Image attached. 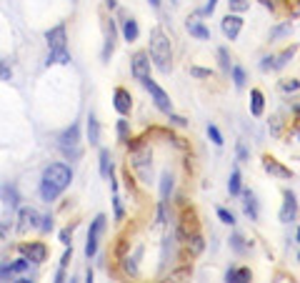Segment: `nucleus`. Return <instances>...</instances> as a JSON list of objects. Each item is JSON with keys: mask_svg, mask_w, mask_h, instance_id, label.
<instances>
[{"mask_svg": "<svg viewBox=\"0 0 300 283\" xmlns=\"http://www.w3.org/2000/svg\"><path fill=\"white\" fill-rule=\"evenodd\" d=\"M235 153H238V163H248L250 160V153H248V148H245L243 141L235 143Z\"/></svg>", "mask_w": 300, "mask_h": 283, "instance_id": "nucleus-38", "label": "nucleus"}, {"mask_svg": "<svg viewBox=\"0 0 300 283\" xmlns=\"http://www.w3.org/2000/svg\"><path fill=\"white\" fill-rule=\"evenodd\" d=\"M260 70H265V73L273 70V55H265L263 58V61H260Z\"/></svg>", "mask_w": 300, "mask_h": 283, "instance_id": "nucleus-48", "label": "nucleus"}, {"mask_svg": "<svg viewBox=\"0 0 300 283\" xmlns=\"http://www.w3.org/2000/svg\"><path fill=\"white\" fill-rule=\"evenodd\" d=\"M115 40H118V25L115 20H108V31H105V46H103V63L110 61V55L115 50Z\"/></svg>", "mask_w": 300, "mask_h": 283, "instance_id": "nucleus-15", "label": "nucleus"}, {"mask_svg": "<svg viewBox=\"0 0 300 283\" xmlns=\"http://www.w3.org/2000/svg\"><path fill=\"white\" fill-rule=\"evenodd\" d=\"M258 3H260V5H265V8H270V10H273V0H258Z\"/></svg>", "mask_w": 300, "mask_h": 283, "instance_id": "nucleus-51", "label": "nucleus"}, {"mask_svg": "<svg viewBox=\"0 0 300 283\" xmlns=\"http://www.w3.org/2000/svg\"><path fill=\"white\" fill-rule=\"evenodd\" d=\"M60 243H63V246H73V228H63V231H60Z\"/></svg>", "mask_w": 300, "mask_h": 283, "instance_id": "nucleus-41", "label": "nucleus"}, {"mask_svg": "<svg viewBox=\"0 0 300 283\" xmlns=\"http://www.w3.org/2000/svg\"><path fill=\"white\" fill-rule=\"evenodd\" d=\"M168 118H170V123H175V126H180V128H185V126H188V118H183V115H175L173 110L168 113Z\"/></svg>", "mask_w": 300, "mask_h": 283, "instance_id": "nucleus-44", "label": "nucleus"}, {"mask_svg": "<svg viewBox=\"0 0 300 283\" xmlns=\"http://www.w3.org/2000/svg\"><path fill=\"white\" fill-rule=\"evenodd\" d=\"M173 188H175V178H173V173H170V171H163V175H160V198L168 201L170 193H173Z\"/></svg>", "mask_w": 300, "mask_h": 283, "instance_id": "nucleus-23", "label": "nucleus"}, {"mask_svg": "<svg viewBox=\"0 0 300 283\" xmlns=\"http://www.w3.org/2000/svg\"><path fill=\"white\" fill-rule=\"evenodd\" d=\"M10 233V220H0V241H5Z\"/></svg>", "mask_w": 300, "mask_h": 283, "instance_id": "nucleus-46", "label": "nucleus"}, {"mask_svg": "<svg viewBox=\"0 0 300 283\" xmlns=\"http://www.w3.org/2000/svg\"><path fill=\"white\" fill-rule=\"evenodd\" d=\"M113 173V158H110V151L108 148H100V175L108 181Z\"/></svg>", "mask_w": 300, "mask_h": 283, "instance_id": "nucleus-28", "label": "nucleus"}, {"mask_svg": "<svg viewBox=\"0 0 300 283\" xmlns=\"http://www.w3.org/2000/svg\"><path fill=\"white\" fill-rule=\"evenodd\" d=\"M115 130H118V141L125 143L128 136H130V123L125 121V115H120V121H118V128H115Z\"/></svg>", "mask_w": 300, "mask_h": 283, "instance_id": "nucleus-33", "label": "nucleus"}, {"mask_svg": "<svg viewBox=\"0 0 300 283\" xmlns=\"http://www.w3.org/2000/svg\"><path fill=\"white\" fill-rule=\"evenodd\" d=\"M293 31V23L288 20V23H283V25H275L273 31H270V40H275V38H283V35H288Z\"/></svg>", "mask_w": 300, "mask_h": 283, "instance_id": "nucleus-34", "label": "nucleus"}, {"mask_svg": "<svg viewBox=\"0 0 300 283\" xmlns=\"http://www.w3.org/2000/svg\"><path fill=\"white\" fill-rule=\"evenodd\" d=\"M113 108L120 115H130V110H133V95H130L128 88H115V91H113Z\"/></svg>", "mask_w": 300, "mask_h": 283, "instance_id": "nucleus-12", "label": "nucleus"}, {"mask_svg": "<svg viewBox=\"0 0 300 283\" xmlns=\"http://www.w3.org/2000/svg\"><path fill=\"white\" fill-rule=\"evenodd\" d=\"M225 281L228 283H245V281H253V273H250V268H228V271H225Z\"/></svg>", "mask_w": 300, "mask_h": 283, "instance_id": "nucleus-21", "label": "nucleus"}, {"mask_svg": "<svg viewBox=\"0 0 300 283\" xmlns=\"http://www.w3.org/2000/svg\"><path fill=\"white\" fill-rule=\"evenodd\" d=\"M215 5H218V0H208V3L200 8V16H213V13H215Z\"/></svg>", "mask_w": 300, "mask_h": 283, "instance_id": "nucleus-43", "label": "nucleus"}, {"mask_svg": "<svg viewBox=\"0 0 300 283\" xmlns=\"http://www.w3.org/2000/svg\"><path fill=\"white\" fill-rule=\"evenodd\" d=\"M218 61H220L223 73H230V68H233V58H230L228 48H218Z\"/></svg>", "mask_w": 300, "mask_h": 283, "instance_id": "nucleus-32", "label": "nucleus"}, {"mask_svg": "<svg viewBox=\"0 0 300 283\" xmlns=\"http://www.w3.org/2000/svg\"><path fill=\"white\" fill-rule=\"evenodd\" d=\"M218 218H220V223H225V226H235V213L228 211V208H218Z\"/></svg>", "mask_w": 300, "mask_h": 283, "instance_id": "nucleus-36", "label": "nucleus"}, {"mask_svg": "<svg viewBox=\"0 0 300 283\" xmlns=\"http://www.w3.org/2000/svg\"><path fill=\"white\" fill-rule=\"evenodd\" d=\"M148 3H150V5H153V8L158 10V8H160V3H163V0H148Z\"/></svg>", "mask_w": 300, "mask_h": 283, "instance_id": "nucleus-53", "label": "nucleus"}, {"mask_svg": "<svg viewBox=\"0 0 300 283\" xmlns=\"http://www.w3.org/2000/svg\"><path fill=\"white\" fill-rule=\"evenodd\" d=\"M208 136H210V141H213V143H215L218 148H220V145L225 143V141H223V133H220V130H218V126H213V123L208 126Z\"/></svg>", "mask_w": 300, "mask_h": 283, "instance_id": "nucleus-39", "label": "nucleus"}, {"mask_svg": "<svg viewBox=\"0 0 300 283\" xmlns=\"http://www.w3.org/2000/svg\"><path fill=\"white\" fill-rule=\"evenodd\" d=\"M140 35V28H138V20H133V18H125L123 20V38L128 43H135Z\"/></svg>", "mask_w": 300, "mask_h": 283, "instance_id": "nucleus-25", "label": "nucleus"}, {"mask_svg": "<svg viewBox=\"0 0 300 283\" xmlns=\"http://www.w3.org/2000/svg\"><path fill=\"white\" fill-rule=\"evenodd\" d=\"M185 28H188V33H190L193 38H198V40H210V31L203 25V20H198V18H188V20H185Z\"/></svg>", "mask_w": 300, "mask_h": 283, "instance_id": "nucleus-19", "label": "nucleus"}, {"mask_svg": "<svg viewBox=\"0 0 300 283\" xmlns=\"http://www.w3.org/2000/svg\"><path fill=\"white\" fill-rule=\"evenodd\" d=\"M143 85H145V91L150 93V98H153V103H155V108L158 110H163L165 115H168L170 110H173V100L168 98V93L163 91V88L153 80V78H148V80H143Z\"/></svg>", "mask_w": 300, "mask_h": 283, "instance_id": "nucleus-6", "label": "nucleus"}, {"mask_svg": "<svg viewBox=\"0 0 300 283\" xmlns=\"http://www.w3.org/2000/svg\"><path fill=\"white\" fill-rule=\"evenodd\" d=\"M130 73H133V78L135 80H148L150 78V58H148V53H135L133 55V61H130Z\"/></svg>", "mask_w": 300, "mask_h": 283, "instance_id": "nucleus-8", "label": "nucleus"}, {"mask_svg": "<svg viewBox=\"0 0 300 283\" xmlns=\"http://www.w3.org/2000/svg\"><path fill=\"white\" fill-rule=\"evenodd\" d=\"M45 43H48L50 50H65V46H68V31H65V25L60 23V25L50 28V31L45 33Z\"/></svg>", "mask_w": 300, "mask_h": 283, "instance_id": "nucleus-9", "label": "nucleus"}, {"mask_svg": "<svg viewBox=\"0 0 300 283\" xmlns=\"http://www.w3.org/2000/svg\"><path fill=\"white\" fill-rule=\"evenodd\" d=\"M130 166H133L135 173L140 175L143 183H150V181H153V151H150V145L138 143V145L133 148Z\"/></svg>", "mask_w": 300, "mask_h": 283, "instance_id": "nucleus-3", "label": "nucleus"}, {"mask_svg": "<svg viewBox=\"0 0 300 283\" xmlns=\"http://www.w3.org/2000/svg\"><path fill=\"white\" fill-rule=\"evenodd\" d=\"M80 126L78 123H73L70 128H65L63 133H60V138H58V148H60V153H63L65 158L70 160H78L83 156L80 151Z\"/></svg>", "mask_w": 300, "mask_h": 283, "instance_id": "nucleus-4", "label": "nucleus"}, {"mask_svg": "<svg viewBox=\"0 0 300 283\" xmlns=\"http://www.w3.org/2000/svg\"><path fill=\"white\" fill-rule=\"evenodd\" d=\"M298 88H300L298 78H285V80H280V91H283V93H298Z\"/></svg>", "mask_w": 300, "mask_h": 283, "instance_id": "nucleus-35", "label": "nucleus"}, {"mask_svg": "<svg viewBox=\"0 0 300 283\" xmlns=\"http://www.w3.org/2000/svg\"><path fill=\"white\" fill-rule=\"evenodd\" d=\"M30 268V261L23 256L18 261H13V263H3L0 266V278H13V276H18V273H25Z\"/></svg>", "mask_w": 300, "mask_h": 283, "instance_id": "nucleus-16", "label": "nucleus"}, {"mask_svg": "<svg viewBox=\"0 0 300 283\" xmlns=\"http://www.w3.org/2000/svg\"><path fill=\"white\" fill-rule=\"evenodd\" d=\"M0 198H3V203L10 208H18L20 205V196H18V188L15 186H10V183H5V186H0Z\"/></svg>", "mask_w": 300, "mask_h": 283, "instance_id": "nucleus-18", "label": "nucleus"}, {"mask_svg": "<svg viewBox=\"0 0 300 283\" xmlns=\"http://www.w3.org/2000/svg\"><path fill=\"white\" fill-rule=\"evenodd\" d=\"M88 141H90V145L100 143V123H98L95 113H88Z\"/></svg>", "mask_w": 300, "mask_h": 283, "instance_id": "nucleus-22", "label": "nucleus"}, {"mask_svg": "<svg viewBox=\"0 0 300 283\" xmlns=\"http://www.w3.org/2000/svg\"><path fill=\"white\" fill-rule=\"evenodd\" d=\"M165 220H168V213H165V201H160V205H158V223L163 226Z\"/></svg>", "mask_w": 300, "mask_h": 283, "instance_id": "nucleus-47", "label": "nucleus"}, {"mask_svg": "<svg viewBox=\"0 0 300 283\" xmlns=\"http://www.w3.org/2000/svg\"><path fill=\"white\" fill-rule=\"evenodd\" d=\"M113 205H115V218L120 220V218H123V216H125V211H123V203H120V198H118V193H115V196H113Z\"/></svg>", "mask_w": 300, "mask_h": 283, "instance_id": "nucleus-45", "label": "nucleus"}, {"mask_svg": "<svg viewBox=\"0 0 300 283\" xmlns=\"http://www.w3.org/2000/svg\"><path fill=\"white\" fill-rule=\"evenodd\" d=\"M20 253L30 261V263H43L48 258V248H45L40 241H30V243H20Z\"/></svg>", "mask_w": 300, "mask_h": 283, "instance_id": "nucleus-10", "label": "nucleus"}, {"mask_svg": "<svg viewBox=\"0 0 300 283\" xmlns=\"http://www.w3.org/2000/svg\"><path fill=\"white\" fill-rule=\"evenodd\" d=\"M243 196V208H245V216L250 220H258L260 218V208H258V201H255V193L253 190H240Z\"/></svg>", "mask_w": 300, "mask_h": 283, "instance_id": "nucleus-17", "label": "nucleus"}, {"mask_svg": "<svg viewBox=\"0 0 300 283\" xmlns=\"http://www.w3.org/2000/svg\"><path fill=\"white\" fill-rule=\"evenodd\" d=\"M298 53V46H290V48H285L280 55H273V70H280V68H285L290 61H293V55Z\"/></svg>", "mask_w": 300, "mask_h": 283, "instance_id": "nucleus-24", "label": "nucleus"}, {"mask_svg": "<svg viewBox=\"0 0 300 283\" xmlns=\"http://www.w3.org/2000/svg\"><path fill=\"white\" fill-rule=\"evenodd\" d=\"M105 223H108V218H105L103 213L93 218V223H90V231H88V241H85V258L90 261L98 253V243H100V236L105 233Z\"/></svg>", "mask_w": 300, "mask_h": 283, "instance_id": "nucleus-5", "label": "nucleus"}, {"mask_svg": "<svg viewBox=\"0 0 300 283\" xmlns=\"http://www.w3.org/2000/svg\"><path fill=\"white\" fill-rule=\"evenodd\" d=\"M263 110H265V95H263L260 88H253L250 91V115L260 118Z\"/></svg>", "mask_w": 300, "mask_h": 283, "instance_id": "nucleus-20", "label": "nucleus"}, {"mask_svg": "<svg viewBox=\"0 0 300 283\" xmlns=\"http://www.w3.org/2000/svg\"><path fill=\"white\" fill-rule=\"evenodd\" d=\"M230 248L238 253V256H245V253L250 251V243H248L240 233H233V236H230Z\"/></svg>", "mask_w": 300, "mask_h": 283, "instance_id": "nucleus-29", "label": "nucleus"}, {"mask_svg": "<svg viewBox=\"0 0 300 283\" xmlns=\"http://www.w3.org/2000/svg\"><path fill=\"white\" fill-rule=\"evenodd\" d=\"M65 278V268H58V273H55V281H63Z\"/></svg>", "mask_w": 300, "mask_h": 283, "instance_id": "nucleus-50", "label": "nucleus"}, {"mask_svg": "<svg viewBox=\"0 0 300 283\" xmlns=\"http://www.w3.org/2000/svg\"><path fill=\"white\" fill-rule=\"evenodd\" d=\"M18 228L20 231H30V228H38L40 226V213L35 211V208H30V205H25V208H20V213H18Z\"/></svg>", "mask_w": 300, "mask_h": 283, "instance_id": "nucleus-14", "label": "nucleus"}, {"mask_svg": "<svg viewBox=\"0 0 300 283\" xmlns=\"http://www.w3.org/2000/svg\"><path fill=\"white\" fill-rule=\"evenodd\" d=\"M190 76H193V78H210V76H213V70H208V68H198V65H193V68H190Z\"/></svg>", "mask_w": 300, "mask_h": 283, "instance_id": "nucleus-40", "label": "nucleus"}, {"mask_svg": "<svg viewBox=\"0 0 300 283\" xmlns=\"http://www.w3.org/2000/svg\"><path fill=\"white\" fill-rule=\"evenodd\" d=\"M243 18L238 16V13H228V16L223 18V23H220V28H223V33H225V38L228 40H238V35H240V31H243Z\"/></svg>", "mask_w": 300, "mask_h": 283, "instance_id": "nucleus-11", "label": "nucleus"}, {"mask_svg": "<svg viewBox=\"0 0 300 283\" xmlns=\"http://www.w3.org/2000/svg\"><path fill=\"white\" fill-rule=\"evenodd\" d=\"M230 13H245L250 8V0H228Z\"/></svg>", "mask_w": 300, "mask_h": 283, "instance_id": "nucleus-37", "label": "nucleus"}, {"mask_svg": "<svg viewBox=\"0 0 300 283\" xmlns=\"http://www.w3.org/2000/svg\"><path fill=\"white\" fill-rule=\"evenodd\" d=\"M185 241H188V246H190V251L195 253V256H198V253H203V248H205V241H203V236H200V233H193V236H188Z\"/></svg>", "mask_w": 300, "mask_h": 283, "instance_id": "nucleus-31", "label": "nucleus"}, {"mask_svg": "<svg viewBox=\"0 0 300 283\" xmlns=\"http://www.w3.org/2000/svg\"><path fill=\"white\" fill-rule=\"evenodd\" d=\"M58 63L60 65H68L70 63V53L68 50H50L48 58H45V65L50 68V65H58Z\"/></svg>", "mask_w": 300, "mask_h": 283, "instance_id": "nucleus-27", "label": "nucleus"}, {"mask_svg": "<svg viewBox=\"0 0 300 283\" xmlns=\"http://www.w3.org/2000/svg\"><path fill=\"white\" fill-rule=\"evenodd\" d=\"M10 76H13L10 68H8L5 63H0V80H10Z\"/></svg>", "mask_w": 300, "mask_h": 283, "instance_id": "nucleus-49", "label": "nucleus"}, {"mask_svg": "<svg viewBox=\"0 0 300 283\" xmlns=\"http://www.w3.org/2000/svg\"><path fill=\"white\" fill-rule=\"evenodd\" d=\"M263 168L270 173V175H275V178H283V181H290V178H295V173L290 168H285L283 163L273 156H263Z\"/></svg>", "mask_w": 300, "mask_h": 283, "instance_id": "nucleus-13", "label": "nucleus"}, {"mask_svg": "<svg viewBox=\"0 0 300 283\" xmlns=\"http://www.w3.org/2000/svg\"><path fill=\"white\" fill-rule=\"evenodd\" d=\"M105 5H108L110 10H115V8H118V3H115V0H105Z\"/></svg>", "mask_w": 300, "mask_h": 283, "instance_id": "nucleus-52", "label": "nucleus"}, {"mask_svg": "<svg viewBox=\"0 0 300 283\" xmlns=\"http://www.w3.org/2000/svg\"><path fill=\"white\" fill-rule=\"evenodd\" d=\"M70 183H73V168L68 163H60V160L50 163V166L43 171V178H40V198L45 203H53Z\"/></svg>", "mask_w": 300, "mask_h": 283, "instance_id": "nucleus-1", "label": "nucleus"}, {"mask_svg": "<svg viewBox=\"0 0 300 283\" xmlns=\"http://www.w3.org/2000/svg\"><path fill=\"white\" fill-rule=\"evenodd\" d=\"M40 231H53V216H40V226H38Z\"/></svg>", "mask_w": 300, "mask_h": 283, "instance_id": "nucleus-42", "label": "nucleus"}, {"mask_svg": "<svg viewBox=\"0 0 300 283\" xmlns=\"http://www.w3.org/2000/svg\"><path fill=\"white\" fill-rule=\"evenodd\" d=\"M230 78H233V85L238 88H245V80H248V76H245V68L243 65H233L230 68Z\"/></svg>", "mask_w": 300, "mask_h": 283, "instance_id": "nucleus-30", "label": "nucleus"}, {"mask_svg": "<svg viewBox=\"0 0 300 283\" xmlns=\"http://www.w3.org/2000/svg\"><path fill=\"white\" fill-rule=\"evenodd\" d=\"M148 58L160 73L173 70V46H170V38L163 33V28H153V31H150V53H148Z\"/></svg>", "mask_w": 300, "mask_h": 283, "instance_id": "nucleus-2", "label": "nucleus"}, {"mask_svg": "<svg viewBox=\"0 0 300 283\" xmlns=\"http://www.w3.org/2000/svg\"><path fill=\"white\" fill-rule=\"evenodd\" d=\"M280 223H295L298 220V196L293 190L283 193V208H280Z\"/></svg>", "mask_w": 300, "mask_h": 283, "instance_id": "nucleus-7", "label": "nucleus"}, {"mask_svg": "<svg viewBox=\"0 0 300 283\" xmlns=\"http://www.w3.org/2000/svg\"><path fill=\"white\" fill-rule=\"evenodd\" d=\"M240 190H243V175H240V168H233L228 178V193L230 196H240Z\"/></svg>", "mask_w": 300, "mask_h": 283, "instance_id": "nucleus-26", "label": "nucleus"}]
</instances>
